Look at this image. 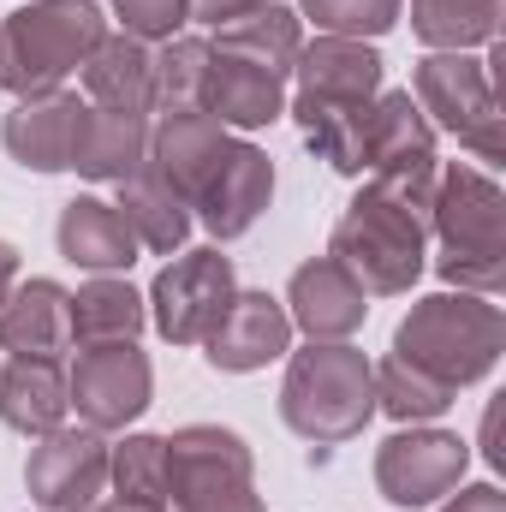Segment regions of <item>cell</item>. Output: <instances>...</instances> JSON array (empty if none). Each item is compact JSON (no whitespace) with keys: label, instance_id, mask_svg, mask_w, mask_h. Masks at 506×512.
Segmentation results:
<instances>
[{"label":"cell","instance_id":"6da1fadb","mask_svg":"<svg viewBox=\"0 0 506 512\" xmlns=\"http://www.w3.org/2000/svg\"><path fill=\"white\" fill-rule=\"evenodd\" d=\"M435 167H387L370 173L364 191L346 203V215L328 233V256L346 262L370 298H405L429 268V203H435Z\"/></svg>","mask_w":506,"mask_h":512},{"label":"cell","instance_id":"7a4b0ae2","mask_svg":"<svg viewBox=\"0 0 506 512\" xmlns=\"http://www.w3.org/2000/svg\"><path fill=\"white\" fill-rule=\"evenodd\" d=\"M429 239H435V274L453 292L501 298L506 286V191L477 161H447L435 173L429 203Z\"/></svg>","mask_w":506,"mask_h":512},{"label":"cell","instance_id":"3957f363","mask_svg":"<svg viewBox=\"0 0 506 512\" xmlns=\"http://www.w3.org/2000/svg\"><path fill=\"white\" fill-rule=\"evenodd\" d=\"M376 417V364L352 340H304L286 352L280 423L310 447H340Z\"/></svg>","mask_w":506,"mask_h":512},{"label":"cell","instance_id":"277c9868","mask_svg":"<svg viewBox=\"0 0 506 512\" xmlns=\"http://www.w3.org/2000/svg\"><path fill=\"white\" fill-rule=\"evenodd\" d=\"M102 0H24L0 18V90L12 102L66 90L108 36Z\"/></svg>","mask_w":506,"mask_h":512},{"label":"cell","instance_id":"5b68a950","mask_svg":"<svg viewBox=\"0 0 506 512\" xmlns=\"http://www.w3.org/2000/svg\"><path fill=\"white\" fill-rule=\"evenodd\" d=\"M501 352H506V316H501V304L483 298V292H453V286L429 292L393 328V358L429 370L435 382H447L453 393L483 382V376H495Z\"/></svg>","mask_w":506,"mask_h":512},{"label":"cell","instance_id":"8992f818","mask_svg":"<svg viewBox=\"0 0 506 512\" xmlns=\"http://www.w3.org/2000/svg\"><path fill=\"white\" fill-rule=\"evenodd\" d=\"M411 102L435 131L459 137V149H471L477 167L501 161V78L483 54H423L411 66Z\"/></svg>","mask_w":506,"mask_h":512},{"label":"cell","instance_id":"52a82bcc","mask_svg":"<svg viewBox=\"0 0 506 512\" xmlns=\"http://www.w3.org/2000/svg\"><path fill=\"white\" fill-rule=\"evenodd\" d=\"M239 292V268L221 245H197V251H173L161 262V274L149 280L143 304H149V328L167 346H203L209 328L227 316Z\"/></svg>","mask_w":506,"mask_h":512},{"label":"cell","instance_id":"ba28073f","mask_svg":"<svg viewBox=\"0 0 506 512\" xmlns=\"http://www.w3.org/2000/svg\"><path fill=\"white\" fill-rule=\"evenodd\" d=\"M66 399L84 429L96 435H126L155 399V364L137 340H108V346H78L66 364Z\"/></svg>","mask_w":506,"mask_h":512},{"label":"cell","instance_id":"9c48e42d","mask_svg":"<svg viewBox=\"0 0 506 512\" xmlns=\"http://www.w3.org/2000/svg\"><path fill=\"white\" fill-rule=\"evenodd\" d=\"M471 471V441L441 423H405L376 447V489L381 501L417 512L453 495Z\"/></svg>","mask_w":506,"mask_h":512},{"label":"cell","instance_id":"30bf717a","mask_svg":"<svg viewBox=\"0 0 506 512\" xmlns=\"http://www.w3.org/2000/svg\"><path fill=\"white\" fill-rule=\"evenodd\" d=\"M24 489H30V507L42 512H90L108 495V435L84 423H60L36 435L24 459Z\"/></svg>","mask_w":506,"mask_h":512},{"label":"cell","instance_id":"8fae6325","mask_svg":"<svg viewBox=\"0 0 506 512\" xmlns=\"http://www.w3.org/2000/svg\"><path fill=\"white\" fill-rule=\"evenodd\" d=\"M256 483L251 441L227 423H185L167 435V507Z\"/></svg>","mask_w":506,"mask_h":512},{"label":"cell","instance_id":"7c38bea8","mask_svg":"<svg viewBox=\"0 0 506 512\" xmlns=\"http://www.w3.org/2000/svg\"><path fill=\"white\" fill-rule=\"evenodd\" d=\"M268 203H274V161H268V149L251 143V137H233L191 215L203 221V233L215 245H233L268 215Z\"/></svg>","mask_w":506,"mask_h":512},{"label":"cell","instance_id":"4fadbf2b","mask_svg":"<svg viewBox=\"0 0 506 512\" xmlns=\"http://www.w3.org/2000/svg\"><path fill=\"white\" fill-rule=\"evenodd\" d=\"M286 316H292V334L304 340H352L364 322H370V292L364 280L334 262V256H310L292 268L286 280Z\"/></svg>","mask_w":506,"mask_h":512},{"label":"cell","instance_id":"5bb4252c","mask_svg":"<svg viewBox=\"0 0 506 512\" xmlns=\"http://www.w3.org/2000/svg\"><path fill=\"white\" fill-rule=\"evenodd\" d=\"M286 352H292V316H286V304L274 292H256V286L233 292L227 316L203 340V358L221 376H256V370H268Z\"/></svg>","mask_w":506,"mask_h":512},{"label":"cell","instance_id":"9a60e30c","mask_svg":"<svg viewBox=\"0 0 506 512\" xmlns=\"http://www.w3.org/2000/svg\"><path fill=\"white\" fill-rule=\"evenodd\" d=\"M84 96L78 90H48V96H24L12 102V114L0 120V143L24 173H72V149L84 126Z\"/></svg>","mask_w":506,"mask_h":512},{"label":"cell","instance_id":"2e32d148","mask_svg":"<svg viewBox=\"0 0 506 512\" xmlns=\"http://www.w3.org/2000/svg\"><path fill=\"white\" fill-rule=\"evenodd\" d=\"M215 48V42H209ZM286 78L268 72V66H251L239 54H209V84H203V114L215 126H227L233 137H251V131L286 120Z\"/></svg>","mask_w":506,"mask_h":512},{"label":"cell","instance_id":"e0dca14e","mask_svg":"<svg viewBox=\"0 0 506 512\" xmlns=\"http://www.w3.org/2000/svg\"><path fill=\"white\" fill-rule=\"evenodd\" d=\"M381 78L387 66L376 42H358V36H310L292 60V96H310V102H376Z\"/></svg>","mask_w":506,"mask_h":512},{"label":"cell","instance_id":"ac0fdd59","mask_svg":"<svg viewBox=\"0 0 506 512\" xmlns=\"http://www.w3.org/2000/svg\"><path fill=\"white\" fill-rule=\"evenodd\" d=\"M0 352L66 364V352H72V292L48 274L18 280L0 304Z\"/></svg>","mask_w":506,"mask_h":512},{"label":"cell","instance_id":"d6986e66","mask_svg":"<svg viewBox=\"0 0 506 512\" xmlns=\"http://www.w3.org/2000/svg\"><path fill=\"white\" fill-rule=\"evenodd\" d=\"M227 143H233V131L215 126L209 114H155V120H149V155H143V161L197 209L209 173H215L221 155H227Z\"/></svg>","mask_w":506,"mask_h":512},{"label":"cell","instance_id":"ffe728a7","mask_svg":"<svg viewBox=\"0 0 506 512\" xmlns=\"http://www.w3.org/2000/svg\"><path fill=\"white\" fill-rule=\"evenodd\" d=\"M54 245H60V256L72 268H84V274H126L131 262H137V251H143L137 233L126 227V215H120V203H108L96 191H84V197H72L60 209Z\"/></svg>","mask_w":506,"mask_h":512},{"label":"cell","instance_id":"44dd1931","mask_svg":"<svg viewBox=\"0 0 506 512\" xmlns=\"http://www.w3.org/2000/svg\"><path fill=\"white\" fill-rule=\"evenodd\" d=\"M78 78H84V102L90 108L143 114V120L155 114V48L126 36V30H108Z\"/></svg>","mask_w":506,"mask_h":512},{"label":"cell","instance_id":"7402d4cb","mask_svg":"<svg viewBox=\"0 0 506 512\" xmlns=\"http://www.w3.org/2000/svg\"><path fill=\"white\" fill-rule=\"evenodd\" d=\"M72 417L66 399V364L60 358H6L0 370V423L18 435H48Z\"/></svg>","mask_w":506,"mask_h":512},{"label":"cell","instance_id":"603a6c76","mask_svg":"<svg viewBox=\"0 0 506 512\" xmlns=\"http://www.w3.org/2000/svg\"><path fill=\"white\" fill-rule=\"evenodd\" d=\"M149 155V120L143 114H114V108H84L78 149H72V173L90 185H120L143 167Z\"/></svg>","mask_w":506,"mask_h":512},{"label":"cell","instance_id":"cb8c5ba5","mask_svg":"<svg viewBox=\"0 0 506 512\" xmlns=\"http://www.w3.org/2000/svg\"><path fill=\"white\" fill-rule=\"evenodd\" d=\"M435 143H441V131L423 120V108L411 102V90H381L376 102H370V131H364L370 173H387V167H435Z\"/></svg>","mask_w":506,"mask_h":512},{"label":"cell","instance_id":"d4e9b609","mask_svg":"<svg viewBox=\"0 0 506 512\" xmlns=\"http://www.w3.org/2000/svg\"><path fill=\"white\" fill-rule=\"evenodd\" d=\"M120 215H126V227L137 233V245L155 256H173L185 251V239H191V227H197V215H191V203L143 161L131 179H120Z\"/></svg>","mask_w":506,"mask_h":512},{"label":"cell","instance_id":"484cf974","mask_svg":"<svg viewBox=\"0 0 506 512\" xmlns=\"http://www.w3.org/2000/svg\"><path fill=\"white\" fill-rule=\"evenodd\" d=\"M209 42H215L221 54H239V60H251V66H268V72L292 78V60H298V48H304V18H298V6H286V0H268V6L239 12L233 24H221Z\"/></svg>","mask_w":506,"mask_h":512},{"label":"cell","instance_id":"4316f807","mask_svg":"<svg viewBox=\"0 0 506 512\" xmlns=\"http://www.w3.org/2000/svg\"><path fill=\"white\" fill-rule=\"evenodd\" d=\"M149 328V304L126 274H90L72 292V346H108V340H137Z\"/></svg>","mask_w":506,"mask_h":512},{"label":"cell","instance_id":"83f0119b","mask_svg":"<svg viewBox=\"0 0 506 512\" xmlns=\"http://www.w3.org/2000/svg\"><path fill=\"white\" fill-rule=\"evenodd\" d=\"M506 0H411V36L429 54H477L501 42Z\"/></svg>","mask_w":506,"mask_h":512},{"label":"cell","instance_id":"f1b7e54d","mask_svg":"<svg viewBox=\"0 0 506 512\" xmlns=\"http://www.w3.org/2000/svg\"><path fill=\"white\" fill-rule=\"evenodd\" d=\"M209 36L179 30L155 42V114H203V84H209ZM149 114V120H155Z\"/></svg>","mask_w":506,"mask_h":512},{"label":"cell","instance_id":"f546056e","mask_svg":"<svg viewBox=\"0 0 506 512\" xmlns=\"http://www.w3.org/2000/svg\"><path fill=\"white\" fill-rule=\"evenodd\" d=\"M453 405H459V393L447 382H435L429 370H417V364H405L393 352L376 364V411H387L399 429L405 423H441Z\"/></svg>","mask_w":506,"mask_h":512},{"label":"cell","instance_id":"4dcf8cb0","mask_svg":"<svg viewBox=\"0 0 506 512\" xmlns=\"http://www.w3.org/2000/svg\"><path fill=\"white\" fill-rule=\"evenodd\" d=\"M108 489L120 501L167 507V435L131 429L120 441H108Z\"/></svg>","mask_w":506,"mask_h":512},{"label":"cell","instance_id":"1f68e13d","mask_svg":"<svg viewBox=\"0 0 506 512\" xmlns=\"http://www.w3.org/2000/svg\"><path fill=\"white\" fill-rule=\"evenodd\" d=\"M405 0H298V18L316 24V36H358L376 42L399 24Z\"/></svg>","mask_w":506,"mask_h":512},{"label":"cell","instance_id":"d6a6232c","mask_svg":"<svg viewBox=\"0 0 506 512\" xmlns=\"http://www.w3.org/2000/svg\"><path fill=\"white\" fill-rule=\"evenodd\" d=\"M108 12L120 18V30L137 42H167L191 24V0H108Z\"/></svg>","mask_w":506,"mask_h":512},{"label":"cell","instance_id":"836d02e7","mask_svg":"<svg viewBox=\"0 0 506 512\" xmlns=\"http://www.w3.org/2000/svg\"><path fill=\"white\" fill-rule=\"evenodd\" d=\"M167 512H268V507H262L256 483H245V489H221V495H197V501H179V507H167Z\"/></svg>","mask_w":506,"mask_h":512},{"label":"cell","instance_id":"e575fe53","mask_svg":"<svg viewBox=\"0 0 506 512\" xmlns=\"http://www.w3.org/2000/svg\"><path fill=\"white\" fill-rule=\"evenodd\" d=\"M435 512H506V495L495 483H459L453 495H441Z\"/></svg>","mask_w":506,"mask_h":512},{"label":"cell","instance_id":"d590c367","mask_svg":"<svg viewBox=\"0 0 506 512\" xmlns=\"http://www.w3.org/2000/svg\"><path fill=\"white\" fill-rule=\"evenodd\" d=\"M251 6H268V0H191V24L221 30V24H233L239 12H251Z\"/></svg>","mask_w":506,"mask_h":512},{"label":"cell","instance_id":"8d00e7d4","mask_svg":"<svg viewBox=\"0 0 506 512\" xmlns=\"http://www.w3.org/2000/svg\"><path fill=\"white\" fill-rule=\"evenodd\" d=\"M18 286V245L12 239H0V304H6V292Z\"/></svg>","mask_w":506,"mask_h":512},{"label":"cell","instance_id":"74e56055","mask_svg":"<svg viewBox=\"0 0 506 512\" xmlns=\"http://www.w3.org/2000/svg\"><path fill=\"white\" fill-rule=\"evenodd\" d=\"M90 512H167V507H143V501H120V495H108V501H96Z\"/></svg>","mask_w":506,"mask_h":512},{"label":"cell","instance_id":"f35d334b","mask_svg":"<svg viewBox=\"0 0 506 512\" xmlns=\"http://www.w3.org/2000/svg\"><path fill=\"white\" fill-rule=\"evenodd\" d=\"M30 512H42V507H30Z\"/></svg>","mask_w":506,"mask_h":512}]
</instances>
